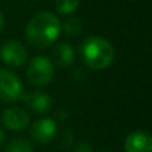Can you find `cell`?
Listing matches in <instances>:
<instances>
[{
    "instance_id": "obj_1",
    "label": "cell",
    "mask_w": 152,
    "mask_h": 152,
    "mask_svg": "<svg viewBox=\"0 0 152 152\" xmlns=\"http://www.w3.org/2000/svg\"><path fill=\"white\" fill-rule=\"evenodd\" d=\"M60 35V21L53 13L40 12L29 20L26 28L27 42L35 48L51 47Z\"/></svg>"
},
{
    "instance_id": "obj_2",
    "label": "cell",
    "mask_w": 152,
    "mask_h": 152,
    "mask_svg": "<svg viewBox=\"0 0 152 152\" xmlns=\"http://www.w3.org/2000/svg\"><path fill=\"white\" fill-rule=\"evenodd\" d=\"M80 52L84 63L92 69L107 68L115 58L112 44L100 36H91L84 40Z\"/></svg>"
},
{
    "instance_id": "obj_3",
    "label": "cell",
    "mask_w": 152,
    "mask_h": 152,
    "mask_svg": "<svg viewBox=\"0 0 152 152\" xmlns=\"http://www.w3.org/2000/svg\"><path fill=\"white\" fill-rule=\"evenodd\" d=\"M55 76L52 61L45 56H35L27 68V77L35 86H47Z\"/></svg>"
},
{
    "instance_id": "obj_4",
    "label": "cell",
    "mask_w": 152,
    "mask_h": 152,
    "mask_svg": "<svg viewBox=\"0 0 152 152\" xmlns=\"http://www.w3.org/2000/svg\"><path fill=\"white\" fill-rule=\"evenodd\" d=\"M23 94V84L20 79L8 69H0V100L3 103H12L20 99Z\"/></svg>"
},
{
    "instance_id": "obj_5",
    "label": "cell",
    "mask_w": 152,
    "mask_h": 152,
    "mask_svg": "<svg viewBox=\"0 0 152 152\" xmlns=\"http://www.w3.org/2000/svg\"><path fill=\"white\" fill-rule=\"evenodd\" d=\"M0 58L7 66L20 67L27 60V50L21 43L16 40H8L1 45Z\"/></svg>"
},
{
    "instance_id": "obj_6",
    "label": "cell",
    "mask_w": 152,
    "mask_h": 152,
    "mask_svg": "<svg viewBox=\"0 0 152 152\" xmlns=\"http://www.w3.org/2000/svg\"><path fill=\"white\" fill-rule=\"evenodd\" d=\"M56 129H58V126H56V121L53 119H39L35 121L31 128V137L37 144H48L55 137Z\"/></svg>"
},
{
    "instance_id": "obj_7",
    "label": "cell",
    "mask_w": 152,
    "mask_h": 152,
    "mask_svg": "<svg viewBox=\"0 0 152 152\" xmlns=\"http://www.w3.org/2000/svg\"><path fill=\"white\" fill-rule=\"evenodd\" d=\"M1 123L10 131L20 132L29 124V115L20 107L7 108L1 115Z\"/></svg>"
},
{
    "instance_id": "obj_8",
    "label": "cell",
    "mask_w": 152,
    "mask_h": 152,
    "mask_svg": "<svg viewBox=\"0 0 152 152\" xmlns=\"http://www.w3.org/2000/svg\"><path fill=\"white\" fill-rule=\"evenodd\" d=\"M20 99L26 103V105L31 111L39 115H44V113L50 112L52 108V97L43 91H35V92H23Z\"/></svg>"
},
{
    "instance_id": "obj_9",
    "label": "cell",
    "mask_w": 152,
    "mask_h": 152,
    "mask_svg": "<svg viewBox=\"0 0 152 152\" xmlns=\"http://www.w3.org/2000/svg\"><path fill=\"white\" fill-rule=\"evenodd\" d=\"M126 152H152V137L147 131H134L126 137Z\"/></svg>"
},
{
    "instance_id": "obj_10",
    "label": "cell",
    "mask_w": 152,
    "mask_h": 152,
    "mask_svg": "<svg viewBox=\"0 0 152 152\" xmlns=\"http://www.w3.org/2000/svg\"><path fill=\"white\" fill-rule=\"evenodd\" d=\"M52 58L59 67H68L75 61V50L68 43H59L52 51Z\"/></svg>"
},
{
    "instance_id": "obj_11",
    "label": "cell",
    "mask_w": 152,
    "mask_h": 152,
    "mask_svg": "<svg viewBox=\"0 0 152 152\" xmlns=\"http://www.w3.org/2000/svg\"><path fill=\"white\" fill-rule=\"evenodd\" d=\"M5 152H34V144L26 137H15L7 144Z\"/></svg>"
},
{
    "instance_id": "obj_12",
    "label": "cell",
    "mask_w": 152,
    "mask_h": 152,
    "mask_svg": "<svg viewBox=\"0 0 152 152\" xmlns=\"http://www.w3.org/2000/svg\"><path fill=\"white\" fill-rule=\"evenodd\" d=\"M83 31V23L79 19H68L63 24H60V32L67 36H76Z\"/></svg>"
},
{
    "instance_id": "obj_13",
    "label": "cell",
    "mask_w": 152,
    "mask_h": 152,
    "mask_svg": "<svg viewBox=\"0 0 152 152\" xmlns=\"http://www.w3.org/2000/svg\"><path fill=\"white\" fill-rule=\"evenodd\" d=\"M80 0H55V8L61 15H71L79 7Z\"/></svg>"
},
{
    "instance_id": "obj_14",
    "label": "cell",
    "mask_w": 152,
    "mask_h": 152,
    "mask_svg": "<svg viewBox=\"0 0 152 152\" xmlns=\"http://www.w3.org/2000/svg\"><path fill=\"white\" fill-rule=\"evenodd\" d=\"M72 142H74V134H72L71 129H66L63 134V137H61V145L63 147H69Z\"/></svg>"
},
{
    "instance_id": "obj_15",
    "label": "cell",
    "mask_w": 152,
    "mask_h": 152,
    "mask_svg": "<svg viewBox=\"0 0 152 152\" xmlns=\"http://www.w3.org/2000/svg\"><path fill=\"white\" fill-rule=\"evenodd\" d=\"M74 152H94V151H92V147L88 142H79L76 144Z\"/></svg>"
},
{
    "instance_id": "obj_16",
    "label": "cell",
    "mask_w": 152,
    "mask_h": 152,
    "mask_svg": "<svg viewBox=\"0 0 152 152\" xmlns=\"http://www.w3.org/2000/svg\"><path fill=\"white\" fill-rule=\"evenodd\" d=\"M55 116H56V119H59V120H64V119L68 116V112H67L66 110H59V111H56Z\"/></svg>"
},
{
    "instance_id": "obj_17",
    "label": "cell",
    "mask_w": 152,
    "mask_h": 152,
    "mask_svg": "<svg viewBox=\"0 0 152 152\" xmlns=\"http://www.w3.org/2000/svg\"><path fill=\"white\" fill-rule=\"evenodd\" d=\"M3 26H4V15H3V12L0 11V29L3 28Z\"/></svg>"
},
{
    "instance_id": "obj_18",
    "label": "cell",
    "mask_w": 152,
    "mask_h": 152,
    "mask_svg": "<svg viewBox=\"0 0 152 152\" xmlns=\"http://www.w3.org/2000/svg\"><path fill=\"white\" fill-rule=\"evenodd\" d=\"M3 140H4V134H3L1 128H0V147H1V144H3Z\"/></svg>"
},
{
    "instance_id": "obj_19",
    "label": "cell",
    "mask_w": 152,
    "mask_h": 152,
    "mask_svg": "<svg viewBox=\"0 0 152 152\" xmlns=\"http://www.w3.org/2000/svg\"><path fill=\"white\" fill-rule=\"evenodd\" d=\"M105 152H108V151H105Z\"/></svg>"
}]
</instances>
